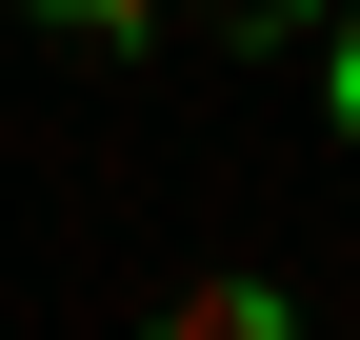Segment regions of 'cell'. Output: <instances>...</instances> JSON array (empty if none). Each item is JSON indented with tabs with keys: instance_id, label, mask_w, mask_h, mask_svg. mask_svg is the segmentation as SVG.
I'll use <instances>...</instances> for the list:
<instances>
[{
	"instance_id": "cell-1",
	"label": "cell",
	"mask_w": 360,
	"mask_h": 340,
	"mask_svg": "<svg viewBox=\"0 0 360 340\" xmlns=\"http://www.w3.org/2000/svg\"><path fill=\"white\" fill-rule=\"evenodd\" d=\"M141 340H300V301H281V280H180Z\"/></svg>"
},
{
	"instance_id": "cell-2",
	"label": "cell",
	"mask_w": 360,
	"mask_h": 340,
	"mask_svg": "<svg viewBox=\"0 0 360 340\" xmlns=\"http://www.w3.org/2000/svg\"><path fill=\"white\" fill-rule=\"evenodd\" d=\"M40 20H80V40H160L180 0H40Z\"/></svg>"
},
{
	"instance_id": "cell-3",
	"label": "cell",
	"mask_w": 360,
	"mask_h": 340,
	"mask_svg": "<svg viewBox=\"0 0 360 340\" xmlns=\"http://www.w3.org/2000/svg\"><path fill=\"white\" fill-rule=\"evenodd\" d=\"M340 0H220V40H321Z\"/></svg>"
},
{
	"instance_id": "cell-4",
	"label": "cell",
	"mask_w": 360,
	"mask_h": 340,
	"mask_svg": "<svg viewBox=\"0 0 360 340\" xmlns=\"http://www.w3.org/2000/svg\"><path fill=\"white\" fill-rule=\"evenodd\" d=\"M321 80H340V120H360V0H340V60H321Z\"/></svg>"
}]
</instances>
